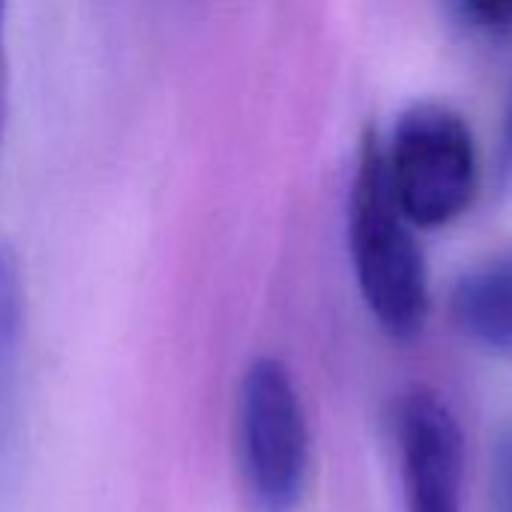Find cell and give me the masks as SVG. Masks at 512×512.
<instances>
[{"instance_id":"obj_9","label":"cell","mask_w":512,"mask_h":512,"mask_svg":"<svg viewBox=\"0 0 512 512\" xmlns=\"http://www.w3.org/2000/svg\"><path fill=\"white\" fill-rule=\"evenodd\" d=\"M498 183L504 192H512V87L507 108H504V123H501V147H498Z\"/></svg>"},{"instance_id":"obj_10","label":"cell","mask_w":512,"mask_h":512,"mask_svg":"<svg viewBox=\"0 0 512 512\" xmlns=\"http://www.w3.org/2000/svg\"><path fill=\"white\" fill-rule=\"evenodd\" d=\"M9 111V54H6V0H0V147Z\"/></svg>"},{"instance_id":"obj_6","label":"cell","mask_w":512,"mask_h":512,"mask_svg":"<svg viewBox=\"0 0 512 512\" xmlns=\"http://www.w3.org/2000/svg\"><path fill=\"white\" fill-rule=\"evenodd\" d=\"M24 336V282L18 255L0 243V465L18 429V363Z\"/></svg>"},{"instance_id":"obj_8","label":"cell","mask_w":512,"mask_h":512,"mask_svg":"<svg viewBox=\"0 0 512 512\" xmlns=\"http://www.w3.org/2000/svg\"><path fill=\"white\" fill-rule=\"evenodd\" d=\"M465 18L483 30H510L512 0H456Z\"/></svg>"},{"instance_id":"obj_2","label":"cell","mask_w":512,"mask_h":512,"mask_svg":"<svg viewBox=\"0 0 512 512\" xmlns=\"http://www.w3.org/2000/svg\"><path fill=\"white\" fill-rule=\"evenodd\" d=\"M237 453L258 512H297L312 468V438L300 390L276 357L249 363L237 399Z\"/></svg>"},{"instance_id":"obj_3","label":"cell","mask_w":512,"mask_h":512,"mask_svg":"<svg viewBox=\"0 0 512 512\" xmlns=\"http://www.w3.org/2000/svg\"><path fill=\"white\" fill-rule=\"evenodd\" d=\"M390 189L417 228H441L459 219L480 186V162L471 126L441 102H417L396 120L384 147Z\"/></svg>"},{"instance_id":"obj_4","label":"cell","mask_w":512,"mask_h":512,"mask_svg":"<svg viewBox=\"0 0 512 512\" xmlns=\"http://www.w3.org/2000/svg\"><path fill=\"white\" fill-rule=\"evenodd\" d=\"M399 459L408 512H462V429L447 402L414 387L399 405Z\"/></svg>"},{"instance_id":"obj_1","label":"cell","mask_w":512,"mask_h":512,"mask_svg":"<svg viewBox=\"0 0 512 512\" xmlns=\"http://www.w3.org/2000/svg\"><path fill=\"white\" fill-rule=\"evenodd\" d=\"M414 228L390 189L384 141L366 129L348 192V249L366 309L399 342L420 336L432 309L429 267Z\"/></svg>"},{"instance_id":"obj_5","label":"cell","mask_w":512,"mask_h":512,"mask_svg":"<svg viewBox=\"0 0 512 512\" xmlns=\"http://www.w3.org/2000/svg\"><path fill=\"white\" fill-rule=\"evenodd\" d=\"M456 327L489 351H512V249L468 270L450 297Z\"/></svg>"},{"instance_id":"obj_7","label":"cell","mask_w":512,"mask_h":512,"mask_svg":"<svg viewBox=\"0 0 512 512\" xmlns=\"http://www.w3.org/2000/svg\"><path fill=\"white\" fill-rule=\"evenodd\" d=\"M489 495L492 512H512V423L495 435L489 453Z\"/></svg>"}]
</instances>
